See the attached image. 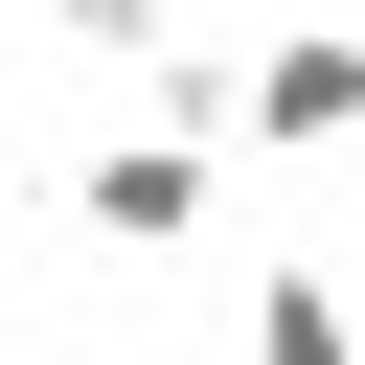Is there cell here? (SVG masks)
I'll return each instance as SVG.
<instances>
[{
    "mask_svg": "<svg viewBox=\"0 0 365 365\" xmlns=\"http://www.w3.org/2000/svg\"><path fill=\"white\" fill-rule=\"evenodd\" d=\"M342 137H365V23H342V0L251 23V46H228V160H342Z\"/></svg>",
    "mask_w": 365,
    "mask_h": 365,
    "instance_id": "1",
    "label": "cell"
},
{
    "mask_svg": "<svg viewBox=\"0 0 365 365\" xmlns=\"http://www.w3.org/2000/svg\"><path fill=\"white\" fill-rule=\"evenodd\" d=\"M46 23H68V46H91V68H114V91H137V68H160V46H182V0H46Z\"/></svg>",
    "mask_w": 365,
    "mask_h": 365,
    "instance_id": "4",
    "label": "cell"
},
{
    "mask_svg": "<svg viewBox=\"0 0 365 365\" xmlns=\"http://www.w3.org/2000/svg\"><path fill=\"white\" fill-rule=\"evenodd\" d=\"M68 205H91L114 251H182V228L228 205V160H205V137H91V160H68Z\"/></svg>",
    "mask_w": 365,
    "mask_h": 365,
    "instance_id": "2",
    "label": "cell"
},
{
    "mask_svg": "<svg viewBox=\"0 0 365 365\" xmlns=\"http://www.w3.org/2000/svg\"><path fill=\"white\" fill-rule=\"evenodd\" d=\"M0 251H23V160H0Z\"/></svg>",
    "mask_w": 365,
    "mask_h": 365,
    "instance_id": "5",
    "label": "cell"
},
{
    "mask_svg": "<svg viewBox=\"0 0 365 365\" xmlns=\"http://www.w3.org/2000/svg\"><path fill=\"white\" fill-rule=\"evenodd\" d=\"M251 365H365V297H342L319 251H274V274H251Z\"/></svg>",
    "mask_w": 365,
    "mask_h": 365,
    "instance_id": "3",
    "label": "cell"
}]
</instances>
